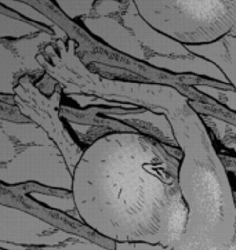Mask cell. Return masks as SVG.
Masks as SVG:
<instances>
[{
    "label": "cell",
    "instance_id": "8fae6325",
    "mask_svg": "<svg viewBox=\"0 0 236 250\" xmlns=\"http://www.w3.org/2000/svg\"><path fill=\"white\" fill-rule=\"evenodd\" d=\"M31 188L25 191L26 196L33 202L39 203L41 206H46L51 210H57L64 214L71 216L78 221H83L80 213L76 206L75 195L72 191L68 189H59V188H51V187L41 186L38 183H28Z\"/></svg>",
    "mask_w": 236,
    "mask_h": 250
},
{
    "label": "cell",
    "instance_id": "6da1fadb",
    "mask_svg": "<svg viewBox=\"0 0 236 250\" xmlns=\"http://www.w3.org/2000/svg\"><path fill=\"white\" fill-rule=\"evenodd\" d=\"M184 151L137 131L90 144L74 171L76 206L99 236L177 249L189 216L179 184Z\"/></svg>",
    "mask_w": 236,
    "mask_h": 250
},
{
    "label": "cell",
    "instance_id": "2e32d148",
    "mask_svg": "<svg viewBox=\"0 0 236 250\" xmlns=\"http://www.w3.org/2000/svg\"><path fill=\"white\" fill-rule=\"evenodd\" d=\"M115 249H167L162 243H152L147 241H123L115 242Z\"/></svg>",
    "mask_w": 236,
    "mask_h": 250
},
{
    "label": "cell",
    "instance_id": "3957f363",
    "mask_svg": "<svg viewBox=\"0 0 236 250\" xmlns=\"http://www.w3.org/2000/svg\"><path fill=\"white\" fill-rule=\"evenodd\" d=\"M155 29L184 44H206L236 28V0H134Z\"/></svg>",
    "mask_w": 236,
    "mask_h": 250
},
{
    "label": "cell",
    "instance_id": "5b68a950",
    "mask_svg": "<svg viewBox=\"0 0 236 250\" xmlns=\"http://www.w3.org/2000/svg\"><path fill=\"white\" fill-rule=\"evenodd\" d=\"M0 249H105V246L1 203Z\"/></svg>",
    "mask_w": 236,
    "mask_h": 250
},
{
    "label": "cell",
    "instance_id": "5bb4252c",
    "mask_svg": "<svg viewBox=\"0 0 236 250\" xmlns=\"http://www.w3.org/2000/svg\"><path fill=\"white\" fill-rule=\"evenodd\" d=\"M0 1H1V6L10 8V10H13V11H16L20 16L25 17V18H28V20H32V21L38 22V24L46 25V26H49L51 29H54L59 39H62V41L66 42L69 39V38H68V33H66L62 28H59V26H58L53 20H50L49 17L46 16L44 13H41L40 10H38V8L33 7L31 4L25 3L22 0H0Z\"/></svg>",
    "mask_w": 236,
    "mask_h": 250
},
{
    "label": "cell",
    "instance_id": "7c38bea8",
    "mask_svg": "<svg viewBox=\"0 0 236 250\" xmlns=\"http://www.w3.org/2000/svg\"><path fill=\"white\" fill-rule=\"evenodd\" d=\"M46 29H51V28L46 26V25L38 24L32 20H28L25 17L20 16L16 11L1 6L0 39H21V38L38 35V33L46 31Z\"/></svg>",
    "mask_w": 236,
    "mask_h": 250
},
{
    "label": "cell",
    "instance_id": "ac0fdd59",
    "mask_svg": "<svg viewBox=\"0 0 236 250\" xmlns=\"http://www.w3.org/2000/svg\"><path fill=\"white\" fill-rule=\"evenodd\" d=\"M234 176H235V178H236V170H235V171H234Z\"/></svg>",
    "mask_w": 236,
    "mask_h": 250
},
{
    "label": "cell",
    "instance_id": "ba28073f",
    "mask_svg": "<svg viewBox=\"0 0 236 250\" xmlns=\"http://www.w3.org/2000/svg\"><path fill=\"white\" fill-rule=\"evenodd\" d=\"M126 1L123 7L115 13L105 16L84 17L80 20V24L89 31L90 35L97 38L98 41L104 42L111 49L118 50L137 61L147 62L149 56L148 51L134 36V33L123 24L122 11L126 6Z\"/></svg>",
    "mask_w": 236,
    "mask_h": 250
},
{
    "label": "cell",
    "instance_id": "7a4b0ae2",
    "mask_svg": "<svg viewBox=\"0 0 236 250\" xmlns=\"http://www.w3.org/2000/svg\"><path fill=\"white\" fill-rule=\"evenodd\" d=\"M75 43L58 44L47 62L50 73L64 94L86 93L118 101H129L170 121L184 159L179 184L189 209L187 229L177 249H228L235 234L236 201L227 167L216 152L207 126L191 100L178 90L157 83L114 81L89 71L74 50Z\"/></svg>",
    "mask_w": 236,
    "mask_h": 250
},
{
    "label": "cell",
    "instance_id": "4fadbf2b",
    "mask_svg": "<svg viewBox=\"0 0 236 250\" xmlns=\"http://www.w3.org/2000/svg\"><path fill=\"white\" fill-rule=\"evenodd\" d=\"M204 125L210 130L212 136L225 151L236 153V125L217 118L216 115L207 112H199Z\"/></svg>",
    "mask_w": 236,
    "mask_h": 250
},
{
    "label": "cell",
    "instance_id": "8992f818",
    "mask_svg": "<svg viewBox=\"0 0 236 250\" xmlns=\"http://www.w3.org/2000/svg\"><path fill=\"white\" fill-rule=\"evenodd\" d=\"M32 76H22L14 89V101L18 109L29 121H33L49 133V136L59 146L65 156L68 166L74 173L76 165L80 161L84 148L75 141L71 130L66 129L64 118L61 115V98L64 89L57 84L51 96L47 97L36 84H33Z\"/></svg>",
    "mask_w": 236,
    "mask_h": 250
},
{
    "label": "cell",
    "instance_id": "30bf717a",
    "mask_svg": "<svg viewBox=\"0 0 236 250\" xmlns=\"http://www.w3.org/2000/svg\"><path fill=\"white\" fill-rule=\"evenodd\" d=\"M147 64L155 66L156 69H162L166 72L184 75V73H194L206 79H212L214 82H220L224 84H231L228 76L224 73L216 62L209 58L197 56L195 53L189 56H163V54H149L147 58Z\"/></svg>",
    "mask_w": 236,
    "mask_h": 250
},
{
    "label": "cell",
    "instance_id": "52a82bcc",
    "mask_svg": "<svg viewBox=\"0 0 236 250\" xmlns=\"http://www.w3.org/2000/svg\"><path fill=\"white\" fill-rule=\"evenodd\" d=\"M58 39L59 38L53 29H46L38 35L21 39H0V93L6 96H14L16 86L25 75L32 76L33 81L38 76H44L46 68L39 56L49 44Z\"/></svg>",
    "mask_w": 236,
    "mask_h": 250
},
{
    "label": "cell",
    "instance_id": "277c9868",
    "mask_svg": "<svg viewBox=\"0 0 236 250\" xmlns=\"http://www.w3.org/2000/svg\"><path fill=\"white\" fill-rule=\"evenodd\" d=\"M0 181L1 186L38 183L72 191L74 173L57 144L16 146L0 133Z\"/></svg>",
    "mask_w": 236,
    "mask_h": 250
},
{
    "label": "cell",
    "instance_id": "9c48e42d",
    "mask_svg": "<svg viewBox=\"0 0 236 250\" xmlns=\"http://www.w3.org/2000/svg\"><path fill=\"white\" fill-rule=\"evenodd\" d=\"M122 21L138 42L147 50L148 54H163V56H189L192 51L181 42L170 38L169 35L155 29L148 24L144 17L139 14L134 0H127L122 11Z\"/></svg>",
    "mask_w": 236,
    "mask_h": 250
},
{
    "label": "cell",
    "instance_id": "e0dca14e",
    "mask_svg": "<svg viewBox=\"0 0 236 250\" xmlns=\"http://www.w3.org/2000/svg\"><path fill=\"white\" fill-rule=\"evenodd\" d=\"M228 249H236V224H235V234H234V238H232V241L229 243Z\"/></svg>",
    "mask_w": 236,
    "mask_h": 250
},
{
    "label": "cell",
    "instance_id": "9a60e30c",
    "mask_svg": "<svg viewBox=\"0 0 236 250\" xmlns=\"http://www.w3.org/2000/svg\"><path fill=\"white\" fill-rule=\"evenodd\" d=\"M97 0H54L58 8L72 21L89 17Z\"/></svg>",
    "mask_w": 236,
    "mask_h": 250
}]
</instances>
